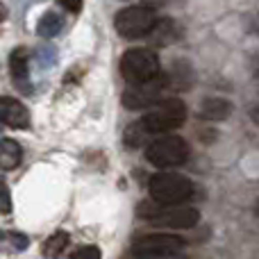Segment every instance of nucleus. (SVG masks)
<instances>
[{
	"mask_svg": "<svg viewBox=\"0 0 259 259\" xmlns=\"http://www.w3.org/2000/svg\"><path fill=\"white\" fill-rule=\"evenodd\" d=\"M146 159L152 166L166 170V168H178V166L187 164L189 159V146L182 137L175 134H164L157 137L150 146L146 148Z\"/></svg>",
	"mask_w": 259,
	"mask_h": 259,
	"instance_id": "obj_4",
	"label": "nucleus"
},
{
	"mask_svg": "<svg viewBox=\"0 0 259 259\" xmlns=\"http://www.w3.org/2000/svg\"><path fill=\"white\" fill-rule=\"evenodd\" d=\"M3 196H5L3 214H9V211H12V198H9V189H7V187H3Z\"/></svg>",
	"mask_w": 259,
	"mask_h": 259,
	"instance_id": "obj_19",
	"label": "nucleus"
},
{
	"mask_svg": "<svg viewBox=\"0 0 259 259\" xmlns=\"http://www.w3.org/2000/svg\"><path fill=\"white\" fill-rule=\"evenodd\" d=\"M168 80L166 77H155L150 82H143V84H132V89L123 94V105L127 109H146L150 105L161 103V94H164Z\"/></svg>",
	"mask_w": 259,
	"mask_h": 259,
	"instance_id": "obj_8",
	"label": "nucleus"
},
{
	"mask_svg": "<svg viewBox=\"0 0 259 259\" xmlns=\"http://www.w3.org/2000/svg\"><path fill=\"white\" fill-rule=\"evenodd\" d=\"M21 159H23V148L18 146V141L3 139V143H0V166L5 170H12L21 164Z\"/></svg>",
	"mask_w": 259,
	"mask_h": 259,
	"instance_id": "obj_11",
	"label": "nucleus"
},
{
	"mask_svg": "<svg viewBox=\"0 0 259 259\" xmlns=\"http://www.w3.org/2000/svg\"><path fill=\"white\" fill-rule=\"evenodd\" d=\"M66 246H68V234L64 232V230L50 234L48 241L44 243V255H46V259H57L64 250H66Z\"/></svg>",
	"mask_w": 259,
	"mask_h": 259,
	"instance_id": "obj_14",
	"label": "nucleus"
},
{
	"mask_svg": "<svg viewBox=\"0 0 259 259\" xmlns=\"http://www.w3.org/2000/svg\"><path fill=\"white\" fill-rule=\"evenodd\" d=\"M62 27H64L62 16L55 12H46L44 16L39 18V23H36V32H39V36H44V39L57 36L59 32H62Z\"/></svg>",
	"mask_w": 259,
	"mask_h": 259,
	"instance_id": "obj_13",
	"label": "nucleus"
},
{
	"mask_svg": "<svg viewBox=\"0 0 259 259\" xmlns=\"http://www.w3.org/2000/svg\"><path fill=\"white\" fill-rule=\"evenodd\" d=\"M157 12L146 5H132L116 14L114 18V27L123 39H141V36L150 34L157 25Z\"/></svg>",
	"mask_w": 259,
	"mask_h": 259,
	"instance_id": "obj_5",
	"label": "nucleus"
},
{
	"mask_svg": "<svg viewBox=\"0 0 259 259\" xmlns=\"http://www.w3.org/2000/svg\"><path fill=\"white\" fill-rule=\"evenodd\" d=\"M232 114V105L225 98H207L200 107V116L205 121H225Z\"/></svg>",
	"mask_w": 259,
	"mask_h": 259,
	"instance_id": "obj_10",
	"label": "nucleus"
},
{
	"mask_svg": "<svg viewBox=\"0 0 259 259\" xmlns=\"http://www.w3.org/2000/svg\"><path fill=\"white\" fill-rule=\"evenodd\" d=\"M0 105H3V123L7 127L25 130L27 125H30V112H27V107L23 103H18V100L5 96V98L0 100Z\"/></svg>",
	"mask_w": 259,
	"mask_h": 259,
	"instance_id": "obj_9",
	"label": "nucleus"
},
{
	"mask_svg": "<svg viewBox=\"0 0 259 259\" xmlns=\"http://www.w3.org/2000/svg\"><path fill=\"white\" fill-rule=\"evenodd\" d=\"M150 34L155 36V41H164V44H168L170 39L178 36V27H175V23L170 21V18H164V21H157L155 30H152Z\"/></svg>",
	"mask_w": 259,
	"mask_h": 259,
	"instance_id": "obj_15",
	"label": "nucleus"
},
{
	"mask_svg": "<svg viewBox=\"0 0 259 259\" xmlns=\"http://www.w3.org/2000/svg\"><path fill=\"white\" fill-rule=\"evenodd\" d=\"M30 57H27L25 48H16L9 57V71H12V77L16 80V84H23L27 82V75H30Z\"/></svg>",
	"mask_w": 259,
	"mask_h": 259,
	"instance_id": "obj_12",
	"label": "nucleus"
},
{
	"mask_svg": "<svg viewBox=\"0 0 259 259\" xmlns=\"http://www.w3.org/2000/svg\"><path fill=\"white\" fill-rule=\"evenodd\" d=\"M250 118L259 125V103H255V105L250 107Z\"/></svg>",
	"mask_w": 259,
	"mask_h": 259,
	"instance_id": "obj_20",
	"label": "nucleus"
},
{
	"mask_svg": "<svg viewBox=\"0 0 259 259\" xmlns=\"http://www.w3.org/2000/svg\"><path fill=\"white\" fill-rule=\"evenodd\" d=\"M187 241L178 234H143V237L134 239L132 243V257L134 259H155V257H166V255H180L184 250Z\"/></svg>",
	"mask_w": 259,
	"mask_h": 259,
	"instance_id": "obj_7",
	"label": "nucleus"
},
{
	"mask_svg": "<svg viewBox=\"0 0 259 259\" xmlns=\"http://www.w3.org/2000/svg\"><path fill=\"white\" fill-rule=\"evenodd\" d=\"M252 73H255V77H259V53L255 55V59H252Z\"/></svg>",
	"mask_w": 259,
	"mask_h": 259,
	"instance_id": "obj_21",
	"label": "nucleus"
},
{
	"mask_svg": "<svg viewBox=\"0 0 259 259\" xmlns=\"http://www.w3.org/2000/svg\"><path fill=\"white\" fill-rule=\"evenodd\" d=\"M7 239H9V243H12L16 250H25L27 246H30V241H27V237L25 234H21V232H9L7 234Z\"/></svg>",
	"mask_w": 259,
	"mask_h": 259,
	"instance_id": "obj_17",
	"label": "nucleus"
},
{
	"mask_svg": "<svg viewBox=\"0 0 259 259\" xmlns=\"http://www.w3.org/2000/svg\"><path fill=\"white\" fill-rule=\"evenodd\" d=\"M59 5H62L66 12H73L77 14L82 9V5H84V0H59Z\"/></svg>",
	"mask_w": 259,
	"mask_h": 259,
	"instance_id": "obj_18",
	"label": "nucleus"
},
{
	"mask_svg": "<svg viewBox=\"0 0 259 259\" xmlns=\"http://www.w3.org/2000/svg\"><path fill=\"white\" fill-rule=\"evenodd\" d=\"M255 211H257V214H259V200H257V207H255Z\"/></svg>",
	"mask_w": 259,
	"mask_h": 259,
	"instance_id": "obj_22",
	"label": "nucleus"
},
{
	"mask_svg": "<svg viewBox=\"0 0 259 259\" xmlns=\"http://www.w3.org/2000/svg\"><path fill=\"white\" fill-rule=\"evenodd\" d=\"M139 216L150 221L152 225L159 228H173V230H189L200 221V211L193 207H182V205H139Z\"/></svg>",
	"mask_w": 259,
	"mask_h": 259,
	"instance_id": "obj_1",
	"label": "nucleus"
},
{
	"mask_svg": "<svg viewBox=\"0 0 259 259\" xmlns=\"http://www.w3.org/2000/svg\"><path fill=\"white\" fill-rule=\"evenodd\" d=\"M184 121H187V105L178 98H168L159 103L155 112L146 114L141 118V125L146 127L148 134H166L182 127Z\"/></svg>",
	"mask_w": 259,
	"mask_h": 259,
	"instance_id": "obj_6",
	"label": "nucleus"
},
{
	"mask_svg": "<svg viewBox=\"0 0 259 259\" xmlns=\"http://www.w3.org/2000/svg\"><path fill=\"white\" fill-rule=\"evenodd\" d=\"M161 64L155 50L148 48H132L125 50L121 57V75L130 84H143L155 77H159Z\"/></svg>",
	"mask_w": 259,
	"mask_h": 259,
	"instance_id": "obj_3",
	"label": "nucleus"
},
{
	"mask_svg": "<svg viewBox=\"0 0 259 259\" xmlns=\"http://www.w3.org/2000/svg\"><path fill=\"white\" fill-rule=\"evenodd\" d=\"M152 202L159 205H182L193 196V182L180 173H157L148 182Z\"/></svg>",
	"mask_w": 259,
	"mask_h": 259,
	"instance_id": "obj_2",
	"label": "nucleus"
},
{
	"mask_svg": "<svg viewBox=\"0 0 259 259\" xmlns=\"http://www.w3.org/2000/svg\"><path fill=\"white\" fill-rule=\"evenodd\" d=\"M100 257H103V252H100L98 246H80L71 255V259H100Z\"/></svg>",
	"mask_w": 259,
	"mask_h": 259,
	"instance_id": "obj_16",
	"label": "nucleus"
}]
</instances>
